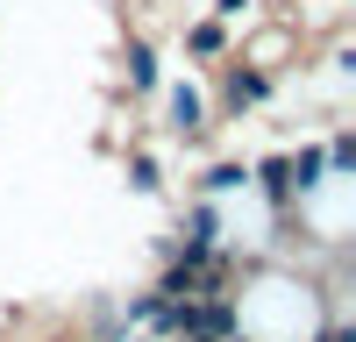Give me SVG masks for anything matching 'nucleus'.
Listing matches in <instances>:
<instances>
[{
	"instance_id": "f257e3e1",
	"label": "nucleus",
	"mask_w": 356,
	"mask_h": 342,
	"mask_svg": "<svg viewBox=\"0 0 356 342\" xmlns=\"http://www.w3.org/2000/svg\"><path fill=\"white\" fill-rule=\"evenodd\" d=\"M264 93H271V72H243V65H228V72H221V107H228V114L257 107Z\"/></svg>"
},
{
	"instance_id": "f03ea898",
	"label": "nucleus",
	"mask_w": 356,
	"mask_h": 342,
	"mask_svg": "<svg viewBox=\"0 0 356 342\" xmlns=\"http://www.w3.org/2000/svg\"><path fill=\"white\" fill-rule=\"evenodd\" d=\"M200 335H207V342H228V335H243V307H235V293H214V300H200Z\"/></svg>"
},
{
	"instance_id": "7ed1b4c3",
	"label": "nucleus",
	"mask_w": 356,
	"mask_h": 342,
	"mask_svg": "<svg viewBox=\"0 0 356 342\" xmlns=\"http://www.w3.org/2000/svg\"><path fill=\"white\" fill-rule=\"evenodd\" d=\"M250 179L264 186V200H271V207H278V214L292 207V200H300V186H292V157H264V164L250 171Z\"/></svg>"
},
{
	"instance_id": "20e7f679",
	"label": "nucleus",
	"mask_w": 356,
	"mask_h": 342,
	"mask_svg": "<svg viewBox=\"0 0 356 342\" xmlns=\"http://www.w3.org/2000/svg\"><path fill=\"white\" fill-rule=\"evenodd\" d=\"M186 250H221V214H214V200H193V214H186Z\"/></svg>"
},
{
	"instance_id": "39448f33",
	"label": "nucleus",
	"mask_w": 356,
	"mask_h": 342,
	"mask_svg": "<svg viewBox=\"0 0 356 342\" xmlns=\"http://www.w3.org/2000/svg\"><path fill=\"white\" fill-rule=\"evenodd\" d=\"M200 129H207V100L193 93V86H178V93H171V136H186V142H193Z\"/></svg>"
},
{
	"instance_id": "423d86ee",
	"label": "nucleus",
	"mask_w": 356,
	"mask_h": 342,
	"mask_svg": "<svg viewBox=\"0 0 356 342\" xmlns=\"http://www.w3.org/2000/svg\"><path fill=\"white\" fill-rule=\"evenodd\" d=\"M321 164H328L335 179H349V171H356V136H349V129H335V136H328V150H321Z\"/></svg>"
},
{
	"instance_id": "0eeeda50",
	"label": "nucleus",
	"mask_w": 356,
	"mask_h": 342,
	"mask_svg": "<svg viewBox=\"0 0 356 342\" xmlns=\"http://www.w3.org/2000/svg\"><path fill=\"white\" fill-rule=\"evenodd\" d=\"M186 50H193V57H221V50H228L221 22H193V28H186Z\"/></svg>"
},
{
	"instance_id": "6e6552de",
	"label": "nucleus",
	"mask_w": 356,
	"mask_h": 342,
	"mask_svg": "<svg viewBox=\"0 0 356 342\" xmlns=\"http://www.w3.org/2000/svg\"><path fill=\"white\" fill-rule=\"evenodd\" d=\"M129 86H136V93H150V86H157V57H150V43H129Z\"/></svg>"
},
{
	"instance_id": "1a4fd4ad",
	"label": "nucleus",
	"mask_w": 356,
	"mask_h": 342,
	"mask_svg": "<svg viewBox=\"0 0 356 342\" xmlns=\"http://www.w3.org/2000/svg\"><path fill=\"white\" fill-rule=\"evenodd\" d=\"M235 186H250V164H214L200 179V193H235Z\"/></svg>"
},
{
	"instance_id": "9d476101",
	"label": "nucleus",
	"mask_w": 356,
	"mask_h": 342,
	"mask_svg": "<svg viewBox=\"0 0 356 342\" xmlns=\"http://www.w3.org/2000/svg\"><path fill=\"white\" fill-rule=\"evenodd\" d=\"M321 171H328V164H321V150H300V157H292V186L314 193V186H321Z\"/></svg>"
},
{
	"instance_id": "9b49d317",
	"label": "nucleus",
	"mask_w": 356,
	"mask_h": 342,
	"mask_svg": "<svg viewBox=\"0 0 356 342\" xmlns=\"http://www.w3.org/2000/svg\"><path fill=\"white\" fill-rule=\"evenodd\" d=\"M129 186H136V193H157V186H164L157 157H129Z\"/></svg>"
},
{
	"instance_id": "f8f14e48",
	"label": "nucleus",
	"mask_w": 356,
	"mask_h": 342,
	"mask_svg": "<svg viewBox=\"0 0 356 342\" xmlns=\"http://www.w3.org/2000/svg\"><path fill=\"white\" fill-rule=\"evenodd\" d=\"M314 342H356V328H349V321H335V328H321Z\"/></svg>"
},
{
	"instance_id": "ddd939ff",
	"label": "nucleus",
	"mask_w": 356,
	"mask_h": 342,
	"mask_svg": "<svg viewBox=\"0 0 356 342\" xmlns=\"http://www.w3.org/2000/svg\"><path fill=\"white\" fill-rule=\"evenodd\" d=\"M243 8H250V0H221V15H243Z\"/></svg>"
}]
</instances>
